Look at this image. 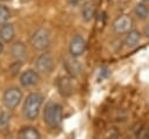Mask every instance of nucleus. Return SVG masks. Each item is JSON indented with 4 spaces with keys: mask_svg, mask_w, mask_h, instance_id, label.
Listing matches in <instances>:
<instances>
[{
    "mask_svg": "<svg viewBox=\"0 0 149 139\" xmlns=\"http://www.w3.org/2000/svg\"><path fill=\"white\" fill-rule=\"evenodd\" d=\"M10 55L16 62H23L27 57V48L21 41L14 42L10 47Z\"/></svg>",
    "mask_w": 149,
    "mask_h": 139,
    "instance_id": "9d476101",
    "label": "nucleus"
},
{
    "mask_svg": "<svg viewBox=\"0 0 149 139\" xmlns=\"http://www.w3.org/2000/svg\"><path fill=\"white\" fill-rule=\"evenodd\" d=\"M35 67L40 74H50L55 67V60L50 53H42L35 60Z\"/></svg>",
    "mask_w": 149,
    "mask_h": 139,
    "instance_id": "20e7f679",
    "label": "nucleus"
},
{
    "mask_svg": "<svg viewBox=\"0 0 149 139\" xmlns=\"http://www.w3.org/2000/svg\"><path fill=\"white\" fill-rule=\"evenodd\" d=\"M31 46L36 50H44L50 44V34L45 28H40L31 35L30 39Z\"/></svg>",
    "mask_w": 149,
    "mask_h": 139,
    "instance_id": "7ed1b4c3",
    "label": "nucleus"
},
{
    "mask_svg": "<svg viewBox=\"0 0 149 139\" xmlns=\"http://www.w3.org/2000/svg\"><path fill=\"white\" fill-rule=\"evenodd\" d=\"M134 14L136 15V18L143 20V19H147L148 15H149V6L144 2H139L135 5L134 7Z\"/></svg>",
    "mask_w": 149,
    "mask_h": 139,
    "instance_id": "dca6fc26",
    "label": "nucleus"
},
{
    "mask_svg": "<svg viewBox=\"0 0 149 139\" xmlns=\"http://www.w3.org/2000/svg\"><path fill=\"white\" fill-rule=\"evenodd\" d=\"M9 121H10V114L6 111L0 112V131L5 130L9 125Z\"/></svg>",
    "mask_w": 149,
    "mask_h": 139,
    "instance_id": "a211bd4d",
    "label": "nucleus"
},
{
    "mask_svg": "<svg viewBox=\"0 0 149 139\" xmlns=\"http://www.w3.org/2000/svg\"><path fill=\"white\" fill-rule=\"evenodd\" d=\"M57 88H58V91L62 96L64 97H68L70 95H72L73 92V83H72V79L71 77L69 76H63L58 79L57 82Z\"/></svg>",
    "mask_w": 149,
    "mask_h": 139,
    "instance_id": "9b49d317",
    "label": "nucleus"
},
{
    "mask_svg": "<svg viewBox=\"0 0 149 139\" xmlns=\"http://www.w3.org/2000/svg\"><path fill=\"white\" fill-rule=\"evenodd\" d=\"M0 1H2V2H5V1H8V0H0Z\"/></svg>",
    "mask_w": 149,
    "mask_h": 139,
    "instance_id": "b1692460",
    "label": "nucleus"
},
{
    "mask_svg": "<svg viewBox=\"0 0 149 139\" xmlns=\"http://www.w3.org/2000/svg\"><path fill=\"white\" fill-rule=\"evenodd\" d=\"M66 72L72 76V77H77L81 74V70H83V67L80 64V62L77 60V57L74 56H70V57H66L64 60V63H63Z\"/></svg>",
    "mask_w": 149,
    "mask_h": 139,
    "instance_id": "6e6552de",
    "label": "nucleus"
},
{
    "mask_svg": "<svg viewBox=\"0 0 149 139\" xmlns=\"http://www.w3.org/2000/svg\"><path fill=\"white\" fill-rule=\"evenodd\" d=\"M15 36V28L12 23L6 22L0 26V40L5 43L10 42Z\"/></svg>",
    "mask_w": 149,
    "mask_h": 139,
    "instance_id": "ddd939ff",
    "label": "nucleus"
},
{
    "mask_svg": "<svg viewBox=\"0 0 149 139\" xmlns=\"http://www.w3.org/2000/svg\"><path fill=\"white\" fill-rule=\"evenodd\" d=\"M10 18V12L5 5H0V26L8 22Z\"/></svg>",
    "mask_w": 149,
    "mask_h": 139,
    "instance_id": "f3484780",
    "label": "nucleus"
},
{
    "mask_svg": "<svg viewBox=\"0 0 149 139\" xmlns=\"http://www.w3.org/2000/svg\"><path fill=\"white\" fill-rule=\"evenodd\" d=\"M44 123L50 127H57L61 125L63 119V109L58 103H49L45 106L44 113H43Z\"/></svg>",
    "mask_w": 149,
    "mask_h": 139,
    "instance_id": "f03ea898",
    "label": "nucleus"
},
{
    "mask_svg": "<svg viewBox=\"0 0 149 139\" xmlns=\"http://www.w3.org/2000/svg\"><path fill=\"white\" fill-rule=\"evenodd\" d=\"M24 1H30V0H24Z\"/></svg>",
    "mask_w": 149,
    "mask_h": 139,
    "instance_id": "393cba45",
    "label": "nucleus"
},
{
    "mask_svg": "<svg viewBox=\"0 0 149 139\" xmlns=\"http://www.w3.org/2000/svg\"><path fill=\"white\" fill-rule=\"evenodd\" d=\"M142 1H143V2H147V1H149V0H142Z\"/></svg>",
    "mask_w": 149,
    "mask_h": 139,
    "instance_id": "5701e85b",
    "label": "nucleus"
},
{
    "mask_svg": "<svg viewBox=\"0 0 149 139\" xmlns=\"http://www.w3.org/2000/svg\"><path fill=\"white\" fill-rule=\"evenodd\" d=\"M85 48H86V41H85V39L81 35L76 34L71 39L70 44H69V50H70L71 56L78 57V56L83 55L84 51H85Z\"/></svg>",
    "mask_w": 149,
    "mask_h": 139,
    "instance_id": "423d86ee",
    "label": "nucleus"
},
{
    "mask_svg": "<svg viewBox=\"0 0 149 139\" xmlns=\"http://www.w3.org/2000/svg\"><path fill=\"white\" fill-rule=\"evenodd\" d=\"M141 41V33L135 29H130L127 32L126 37H125V44L128 48H135Z\"/></svg>",
    "mask_w": 149,
    "mask_h": 139,
    "instance_id": "4468645a",
    "label": "nucleus"
},
{
    "mask_svg": "<svg viewBox=\"0 0 149 139\" xmlns=\"http://www.w3.org/2000/svg\"><path fill=\"white\" fill-rule=\"evenodd\" d=\"M66 2H68L70 6L76 7V6H78V5L81 2V0H66Z\"/></svg>",
    "mask_w": 149,
    "mask_h": 139,
    "instance_id": "aec40b11",
    "label": "nucleus"
},
{
    "mask_svg": "<svg viewBox=\"0 0 149 139\" xmlns=\"http://www.w3.org/2000/svg\"><path fill=\"white\" fill-rule=\"evenodd\" d=\"M2 99H3L5 106L7 109H9V110H13L20 104V102L22 99V91L16 86L8 88L5 91Z\"/></svg>",
    "mask_w": 149,
    "mask_h": 139,
    "instance_id": "39448f33",
    "label": "nucleus"
},
{
    "mask_svg": "<svg viewBox=\"0 0 149 139\" xmlns=\"http://www.w3.org/2000/svg\"><path fill=\"white\" fill-rule=\"evenodd\" d=\"M42 104H43V96L40 92L29 93L24 100L23 109H22L24 118L29 120H34L35 118H37Z\"/></svg>",
    "mask_w": 149,
    "mask_h": 139,
    "instance_id": "f257e3e1",
    "label": "nucleus"
},
{
    "mask_svg": "<svg viewBox=\"0 0 149 139\" xmlns=\"http://www.w3.org/2000/svg\"><path fill=\"white\" fill-rule=\"evenodd\" d=\"M146 32H147V35H149V27H147V29H146Z\"/></svg>",
    "mask_w": 149,
    "mask_h": 139,
    "instance_id": "4be33fe9",
    "label": "nucleus"
},
{
    "mask_svg": "<svg viewBox=\"0 0 149 139\" xmlns=\"http://www.w3.org/2000/svg\"><path fill=\"white\" fill-rule=\"evenodd\" d=\"M2 51H3V42L0 40V55L2 54Z\"/></svg>",
    "mask_w": 149,
    "mask_h": 139,
    "instance_id": "412c9836",
    "label": "nucleus"
},
{
    "mask_svg": "<svg viewBox=\"0 0 149 139\" xmlns=\"http://www.w3.org/2000/svg\"><path fill=\"white\" fill-rule=\"evenodd\" d=\"M132 26H133L132 19L126 14L118 16L113 22V29L118 34H125V33L129 32L132 29Z\"/></svg>",
    "mask_w": 149,
    "mask_h": 139,
    "instance_id": "0eeeda50",
    "label": "nucleus"
},
{
    "mask_svg": "<svg viewBox=\"0 0 149 139\" xmlns=\"http://www.w3.org/2000/svg\"><path fill=\"white\" fill-rule=\"evenodd\" d=\"M19 139H41V135L34 126H24L19 132Z\"/></svg>",
    "mask_w": 149,
    "mask_h": 139,
    "instance_id": "2eb2a0df",
    "label": "nucleus"
},
{
    "mask_svg": "<svg viewBox=\"0 0 149 139\" xmlns=\"http://www.w3.org/2000/svg\"><path fill=\"white\" fill-rule=\"evenodd\" d=\"M95 12H97V5H95V2L92 1V0H88V1L84 2L83 7H81V11H80L81 19L85 22H90L95 16Z\"/></svg>",
    "mask_w": 149,
    "mask_h": 139,
    "instance_id": "f8f14e48",
    "label": "nucleus"
},
{
    "mask_svg": "<svg viewBox=\"0 0 149 139\" xmlns=\"http://www.w3.org/2000/svg\"><path fill=\"white\" fill-rule=\"evenodd\" d=\"M38 81H40L38 72L36 70H33V69H28V70L23 71L20 76V83L23 88L34 86Z\"/></svg>",
    "mask_w": 149,
    "mask_h": 139,
    "instance_id": "1a4fd4ad",
    "label": "nucleus"
},
{
    "mask_svg": "<svg viewBox=\"0 0 149 139\" xmlns=\"http://www.w3.org/2000/svg\"><path fill=\"white\" fill-rule=\"evenodd\" d=\"M136 139H149V126H143L136 132Z\"/></svg>",
    "mask_w": 149,
    "mask_h": 139,
    "instance_id": "6ab92c4d",
    "label": "nucleus"
}]
</instances>
